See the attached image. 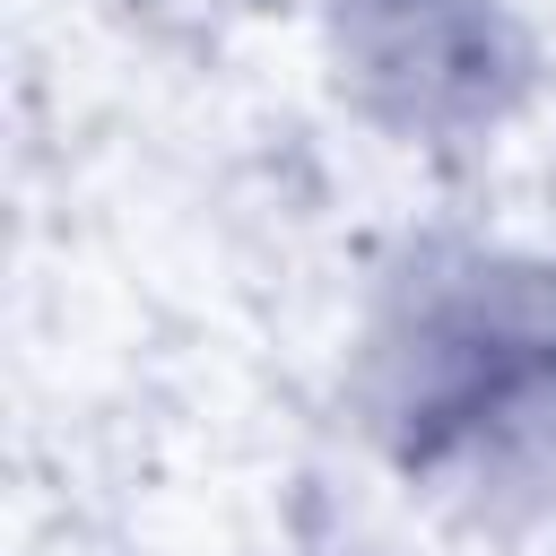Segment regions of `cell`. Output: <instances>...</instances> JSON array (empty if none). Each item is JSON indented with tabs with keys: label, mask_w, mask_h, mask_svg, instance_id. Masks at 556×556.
<instances>
[{
	"label": "cell",
	"mask_w": 556,
	"mask_h": 556,
	"mask_svg": "<svg viewBox=\"0 0 556 556\" xmlns=\"http://www.w3.org/2000/svg\"><path fill=\"white\" fill-rule=\"evenodd\" d=\"M400 365V452L443 460L460 443H504L556 408V287L539 269H460L417 295Z\"/></svg>",
	"instance_id": "cell-1"
}]
</instances>
